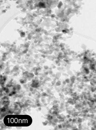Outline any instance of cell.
Segmentation results:
<instances>
[{"label":"cell","instance_id":"obj_1","mask_svg":"<svg viewBox=\"0 0 96 130\" xmlns=\"http://www.w3.org/2000/svg\"><path fill=\"white\" fill-rule=\"evenodd\" d=\"M4 121L7 126H28L31 124L32 119L28 115H8Z\"/></svg>","mask_w":96,"mask_h":130}]
</instances>
